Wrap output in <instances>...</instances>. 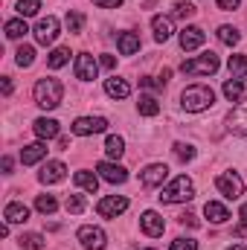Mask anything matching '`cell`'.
Here are the masks:
<instances>
[{"label": "cell", "instance_id": "cell-1", "mask_svg": "<svg viewBox=\"0 0 247 250\" xmlns=\"http://www.w3.org/2000/svg\"><path fill=\"white\" fill-rule=\"evenodd\" d=\"M181 105L189 114H201V111H206V108L215 105V90L206 87V84H189L181 93Z\"/></svg>", "mask_w": 247, "mask_h": 250}, {"label": "cell", "instance_id": "cell-2", "mask_svg": "<svg viewBox=\"0 0 247 250\" xmlns=\"http://www.w3.org/2000/svg\"><path fill=\"white\" fill-rule=\"evenodd\" d=\"M62 96H64V84L59 79H38L35 82V102L44 108V111H53L62 105Z\"/></svg>", "mask_w": 247, "mask_h": 250}, {"label": "cell", "instance_id": "cell-3", "mask_svg": "<svg viewBox=\"0 0 247 250\" xmlns=\"http://www.w3.org/2000/svg\"><path fill=\"white\" fill-rule=\"evenodd\" d=\"M192 198H195V184L186 175H178L169 187H163V192H160V201L163 204H186Z\"/></svg>", "mask_w": 247, "mask_h": 250}, {"label": "cell", "instance_id": "cell-4", "mask_svg": "<svg viewBox=\"0 0 247 250\" xmlns=\"http://www.w3.org/2000/svg\"><path fill=\"white\" fill-rule=\"evenodd\" d=\"M218 67H221V62H218L215 53H204L198 59H189V62L181 64V73H186V76H212Z\"/></svg>", "mask_w": 247, "mask_h": 250}, {"label": "cell", "instance_id": "cell-5", "mask_svg": "<svg viewBox=\"0 0 247 250\" xmlns=\"http://www.w3.org/2000/svg\"><path fill=\"white\" fill-rule=\"evenodd\" d=\"M215 189H218L224 198L236 201V198H242V195H245V181H242L236 172H224V175H218V178H215Z\"/></svg>", "mask_w": 247, "mask_h": 250}, {"label": "cell", "instance_id": "cell-6", "mask_svg": "<svg viewBox=\"0 0 247 250\" xmlns=\"http://www.w3.org/2000/svg\"><path fill=\"white\" fill-rule=\"evenodd\" d=\"M108 128V120L105 117H79L76 123L70 125V131L76 137H90V134H102Z\"/></svg>", "mask_w": 247, "mask_h": 250}, {"label": "cell", "instance_id": "cell-7", "mask_svg": "<svg viewBox=\"0 0 247 250\" xmlns=\"http://www.w3.org/2000/svg\"><path fill=\"white\" fill-rule=\"evenodd\" d=\"M79 242H82V248L84 250H105L108 245V236H105V230L102 227H79Z\"/></svg>", "mask_w": 247, "mask_h": 250}, {"label": "cell", "instance_id": "cell-8", "mask_svg": "<svg viewBox=\"0 0 247 250\" xmlns=\"http://www.w3.org/2000/svg\"><path fill=\"white\" fill-rule=\"evenodd\" d=\"M32 32H35V41H38V44H44V47H47V44H53V41L59 38V18H53V15L41 18V21L35 23V29H32Z\"/></svg>", "mask_w": 247, "mask_h": 250}, {"label": "cell", "instance_id": "cell-9", "mask_svg": "<svg viewBox=\"0 0 247 250\" xmlns=\"http://www.w3.org/2000/svg\"><path fill=\"white\" fill-rule=\"evenodd\" d=\"M125 209H128V198L125 195H108V198H102L96 204V212L102 218H117V215H123Z\"/></svg>", "mask_w": 247, "mask_h": 250}, {"label": "cell", "instance_id": "cell-10", "mask_svg": "<svg viewBox=\"0 0 247 250\" xmlns=\"http://www.w3.org/2000/svg\"><path fill=\"white\" fill-rule=\"evenodd\" d=\"M169 178V166L166 163H151L140 172V181L143 187H163V181Z\"/></svg>", "mask_w": 247, "mask_h": 250}, {"label": "cell", "instance_id": "cell-11", "mask_svg": "<svg viewBox=\"0 0 247 250\" xmlns=\"http://www.w3.org/2000/svg\"><path fill=\"white\" fill-rule=\"evenodd\" d=\"M140 227H143V233H145V236L157 239V236H163V230H166V221L160 218V212H154V209H145V212L140 215Z\"/></svg>", "mask_w": 247, "mask_h": 250}, {"label": "cell", "instance_id": "cell-12", "mask_svg": "<svg viewBox=\"0 0 247 250\" xmlns=\"http://www.w3.org/2000/svg\"><path fill=\"white\" fill-rule=\"evenodd\" d=\"M96 73H99V64H96V59H93L90 53H79V56H76V79L93 82Z\"/></svg>", "mask_w": 247, "mask_h": 250}, {"label": "cell", "instance_id": "cell-13", "mask_svg": "<svg viewBox=\"0 0 247 250\" xmlns=\"http://www.w3.org/2000/svg\"><path fill=\"white\" fill-rule=\"evenodd\" d=\"M227 128L233 131V134H247V99L245 102H239L233 111H230V117H227Z\"/></svg>", "mask_w": 247, "mask_h": 250}, {"label": "cell", "instance_id": "cell-14", "mask_svg": "<svg viewBox=\"0 0 247 250\" xmlns=\"http://www.w3.org/2000/svg\"><path fill=\"white\" fill-rule=\"evenodd\" d=\"M96 172H99L102 181H108V184H125V181H128V172H125L120 163H108V160H102V163L96 166Z\"/></svg>", "mask_w": 247, "mask_h": 250}, {"label": "cell", "instance_id": "cell-15", "mask_svg": "<svg viewBox=\"0 0 247 250\" xmlns=\"http://www.w3.org/2000/svg\"><path fill=\"white\" fill-rule=\"evenodd\" d=\"M3 218H6V224H23L29 218V207L21 204V201H9L6 209H3Z\"/></svg>", "mask_w": 247, "mask_h": 250}, {"label": "cell", "instance_id": "cell-16", "mask_svg": "<svg viewBox=\"0 0 247 250\" xmlns=\"http://www.w3.org/2000/svg\"><path fill=\"white\" fill-rule=\"evenodd\" d=\"M64 175H67V166H64L62 160H50V163L41 169L38 181H41V184H59V181H64Z\"/></svg>", "mask_w": 247, "mask_h": 250}, {"label": "cell", "instance_id": "cell-17", "mask_svg": "<svg viewBox=\"0 0 247 250\" xmlns=\"http://www.w3.org/2000/svg\"><path fill=\"white\" fill-rule=\"evenodd\" d=\"M204 41H206V32H204L201 26H186L184 32H181V47H184L186 53H189V50H198Z\"/></svg>", "mask_w": 247, "mask_h": 250}, {"label": "cell", "instance_id": "cell-18", "mask_svg": "<svg viewBox=\"0 0 247 250\" xmlns=\"http://www.w3.org/2000/svg\"><path fill=\"white\" fill-rule=\"evenodd\" d=\"M47 157V146L44 143H32V146H23L21 148V163L23 166H35L38 160Z\"/></svg>", "mask_w": 247, "mask_h": 250}, {"label": "cell", "instance_id": "cell-19", "mask_svg": "<svg viewBox=\"0 0 247 250\" xmlns=\"http://www.w3.org/2000/svg\"><path fill=\"white\" fill-rule=\"evenodd\" d=\"M151 29H154V41H160V44L169 41L172 32H175L172 29V18H163V15H154L151 18Z\"/></svg>", "mask_w": 247, "mask_h": 250}, {"label": "cell", "instance_id": "cell-20", "mask_svg": "<svg viewBox=\"0 0 247 250\" xmlns=\"http://www.w3.org/2000/svg\"><path fill=\"white\" fill-rule=\"evenodd\" d=\"M105 93H108L111 99H128V96H131V84H128L125 79H117V76H114V79L105 82Z\"/></svg>", "mask_w": 247, "mask_h": 250}, {"label": "cell", "instance_id": "cell-21", "mask_svg": "<svg viewBox=\"0 0 247 250\" xmlns=\"http://www.w3.org/2000/svg\"><path fill=\"white\" fill-rule=\"evenodd\" d=\"M204 215H206L212 224H224V221L230 218V209H227L224 204H218V201H206V207H204Z\"/></svg>", "mask_w": 247, "mask_h": 250}, {"label": "cell", "instance_id": "cell-22", "mask_svg": "<svg viewBox=\"0 0 247 250\" xmlns=\"http://www.w3.org/2000/svg\"><path fill=\"white\" fill-rule=\"evenodd\" d=\"M32 131H35L41 140H53V137H59V123H56V120L41 117V120H35V123H32Z\"/></svg>", "mask_w": 247, "mask_h": 250}, {"label": "cell", "instance_id": "cell-23", "mask_svg": "<svg viewBox=\"0 0 247 250\" xmlns=\"http://www.w3.org/2000/svg\"><path fill=\"white\" fill-rule=\"evenodd\" d=\"M117 47H120L123 56H134V53L140 50V35H134V32H123V35L117 38Z\"/></svg>", "mask_w": 247, "mask_h": 250}, {"label": "cell", "instance_id": "cell-24", "mask_svg": "<svg viewBox=\"0 0 247 250\" xmlns=\"http://www.w3.org/2000/svg\"><path fill=\"white\" fill-rule=\"evenodd\" d=\"M230 73H233V79H239V82H247V56H230Z\"/></svg>", "mask_w": 247, "mask_h": 250}, {"label": "cell", "instance_id": "cell-25", "mask_svg": "<svg viewBox=\"0 0 247 250\" xmlns=\"http://www.w3.org/2000/svg\"><path fill=\"white\" fill-rule=\"evenodd\" d=\"M29 32V26H26V21L23 18H15V21H6V38H12V41H18V38H23Z\"/></svg>", "mask_w": 247, "mask_h": 250}, {"label": "cell", "instance_id": "cell-26", "mask_svg": "<svg viewBox=\"0 0 247 250\" xmlns=\"http://www.w3.org/2000/svg\"><path fill=\"white\" fill-rule=\"evenodd\" d=\"M137 111H140L143 117H157V114H160V102H157L154 96H140Z\"/></svg>", "mask_w": 247, "mask_h": 250}, {"label": "cell", "instance_id": "cell-27", "mask_svg": "<svg viewBox=\"0 0 247 250\" xmlns=\"http://www.w3.org/2000/svg\"><path fill=\"white\" fill-rule=\"evenodd\" d=\"M35 209H38L41 215H53V212L59 209V201H56L53 195H38V198H35Z\"/></svg>", "mask_w": 247, "mask_h": 250}, {"label": "cell", "instance_id": "cell-28", "mask_svg": "<svg viewBox=\"0 0 247 250\" xmlns=\"http://www.w3.org/2000/svg\"><path fill=\"white\" fill-rule=\"evenodd\" d=\"M76 184L84 189V192H90V195H93V192L99 189V178H96L93 172H76Z\"/></svg>", "mask_w": 247, "mask_h": 250}, {"label": "cell", "instance_id": "cell-29", "mask_svg": "<svg viewBox=\"0 0 247 250\" xmlns=\"http://www.w3.org/2000/svg\"><path fill=\"white\" fill-rule=\"evenodd\" d=\"M18 245L23 250H44V236H41V233H23V236L18 239Z\"/></svg>", "mask_w": 247, "mask_h": 250}, {"label": "cell", "instance_id": "cell-30", "mask_svg": "<svg viewBox=\"0 0 247 250\" xmlns=\"http://www.w3.org/2000/svg\"><path fill=\"white\" fill-rule=\"evenodd\" d=\"M242 93H245V82H239V79L224 82V96H227L230 102H239V99H242Z\"/></svg>", "mask_w": 247, "mask_h": 250}, {"label": "cell", "instance_id": "cell-31", "mask_svg": "<svg viewBox=\"0 0 247 250\" xmlns=\"http://www.w3.org/2000/svg\"><path fill=\"white\" fill-rule=\"evenodd\" d=\"M67 62H70V47H56V50L50 53V59H47V64H50L53 70H59V67H64Z\"/></svg>", "mask_w": 247, "mask_h": 250}, {"label": "cell", "instance_id": "cell-32", "mask_svg": "<svg viewBox=\"0 0 247 250\" xmlns=\"http://www.w3.org/2000/svg\"><path fill=\"white\" fill-rule=\"evenodd\" d=\"M105 151H108V157L120 160V157L125 154V140H123V137H108V143H105Z\"/></svg>", "mask_w": 247, "mask_h": 250}, {"label": "cell", "instance_id": "cell-33", "mask_svg": "<svg viewBox=\"0 0 247 250\" xmlns=\"http://www.w3.org/2000/svg\"><path fill=\"white\" fill-rule=\"evenodd\" d=\"M239 38H242V35H239V29H236V26H221V29H218V41H221V44H227V47H236V44H239Z\"/></svg>", "mask_w": 247, "mask_h": 250}, {"label": "cell", "instance_id": "cell-34", "mask_svg": "<svg viewBox=\"0 0 247 250\" xmlns=\"http://www.w3.org/2000/svg\"><path fill=\"white\" fill-rule=\"evenodd\" d=\"M18 15L21 18H32V15H38V9H41V0H18Z\"/></svg>", "mask_w": 247, "mask_h": 250}, {"label": "cell", "instance_id": "cell-35", "mask_svg": "<svg viewBox=\"0 0 247 250\" xmlns=\"http://www.w3.org/2000/svg\"><path fill=\"white\" fill-rule=\"evenodd\" d=\"M15 62H18V67H32V62H35V50H32L29 44H23V47L15 53Z\"/></svg>", "mask_w": 247, "mask_h": 250}, {"label": "cell", "instance_id": "cell-36", "mask_svg": "<svg viewBox=\"0 0 247 250\" xmlns=\"http://www.w3.org/2000/svg\"><path fill=\"white\" fill-rule=\"evenodd\" d=\"M195 12H198V9H195L192 3H184V0H181V3H175V9H172V18H181V21H189V18H192Z\"/></svg>", "mask_w": 247, "mask_h": 250}, {"label": "cell", "instance_id": "cell-37", "mask_svg": "<svg viewBox=\"0 0 247 250\" xmlns=\"http://www.w3.org/2000/svg\"><path fill=\"white\" fill-rule=\"evenodd\" d=\"M67 212H73V215H79V212H84V198L82 195H67Z\"/></svg>", "mask_w": 247, "mask_h": 250}, {"label": "cell", "instance_id": "cell-38", "mask_svg": "<svg viewBox=\"0 0 247 250\" xmlns=\"http://www.w3.org/2000/svg\"><path fill=\"white\" fill-rule=\"evenodd\" d=\"M82 26H84V15L82 12H70L67 15V29L70 32H82Z\"/></svg>", "mask_w": 247, "mask_h": 250}, {"label": "cell", "instance_id": "cell-39", "mask_svg": "<svg viewBox=\"0 0 247 250\" xmlns=\"http://www.w3.org/2000/svg\"><path fill=\"white\" fill-rule=\"evenodd\" d=\"M175 154H178V160H192L195 157V148L189 146V143H175Z\"/></svg>", "mask_w": 247, "mask_h": 250}, {"label": "cell", "instance_id": "cell-40", "mask_svg": "<svg viewBox=\"0 0 247 250\" xmlns=\"http://www.w3.org/2000/svg\"><path fill=\"white\" fill-rule=\"evenodd\" d=\"M172 250H198V242L195 239H175Z\"/></svg>", "mask_w": 247, "mask_h": 250}, {"label": "cell", "instance_id": "cell-41", "mask_svg": "<svg viewBox=\"0 0 247 250\" xmlns=\"http://www.w3.org/2000/svg\"><path fill=\"white\" fill-rule=\"evenodd\" d=\"M239 3L242 0H218V9L221 12H233V9H239Z\"/></svg>", "mask_w": 247, "mask_h": 250}, {"label": "cell", "instance_id": "cell-42", "mask_svg": "<svg viewBox=\"0 0 247 250\" xmlns=\"http://www.w3.org/2000/svg\"><path fill=\"white\" fill-rule=\"evenodd\" d=\"M96 6H102V9H120L123 6V0H93Z\"/></svg>", "mask_w": 247, "mask_h": 250}, {"label": "cell", "instance_id": "cell-43", "mask_svg": "<svg viewBox=\"0 0 247 250\" xmlns=\"http://www.w3.org/2000/svg\"><path fill=\"white\" fill-rule=\"evenodd\" d=\"M181 224H189V227H198L201 221H198V218H195L192 212H184V215H181Z\"/></svg>", "mask_w": 247, "mask_h": 250}, {"label": "cell", "instance_id": "cell-44", "mask_svg": "<svg viewBox=\"0 0 247 250\" xmlns=\"http://www.w3.org/2000/svg\"><path fill=\"white\" fill-rule=\"evenodd\" d=\"M0 87H3V96H12V79L9 76H3V84Z\"/></svg>", "mask_w": 247, "mask_h": 250}, {"label": "cell", "instance_id": "cell-45", "mask_svg": "<svg viewBox=\"0 0 247 250\" xmlns=\"http://www.w3.org/2000/svg\"><path fill=\"white\" fill-rule=\"evenodd\" d=\"M114 56H102V67H108V70H114Z\"/></svg>", "mask_w": 247, "mask_h": 250}, {"label": "cell", "instance_id": "cell-46", "mask_svg": "<svg viewBox=\"0 0 247 250\" xmlns=\"http://www.w3.org/2000/svg\"><path fill=\"white\" fill-rule=\"evenodd\" d=\"M239 218H242V224L247 227V204H242V209H239Z\"/></svg>", "mask_w": 247, "mask_h": 250}, {"label": "cell", "instance_id": "cell-47", "mask_svg": "<svg viewBox=\"0 0 247 250\" xmlns=\"http://www.w3.org/2000/svg\"><path fill=\"white\" fill-rule=\"evenodd\" d=\"M3 172H6V175L12 172V157H3Z\"/></svg>", "mask_w": 247, "mask_h": 250}, {"label": "cell", "instance_id": "cell-48", "mask_svg": "<svg viewBox=\"0 0 247 250\" xmlns=\"http://www.w3.org/2000/svg\"><path fill=\"white\" fill-rule=\"evenodd\" d=\"M230 250H247V248H242V245H233V248H230Z\"/></svg>", "mask_w": 247, "mask_h": 250}, {"label": "cell", "instance_id": "cell-49", "mask_svg": "<svg viewBox=\"0 0 247 250\" xmlns=\"http://www.w3.org/2000/svg\"><path fill=\"white\" fill-rule=\"evenodd\" d=\"M148 250H154V248H148Z\"/></svg>", "mask_w": 247, "mask_h": 250}]
</instances>
